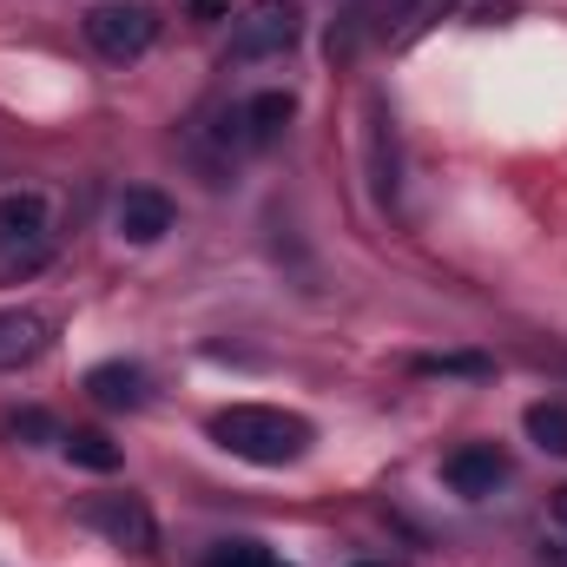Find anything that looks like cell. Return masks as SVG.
I'll list each match as a JSON object with an SVG mask.
<instances>
[{"mask_svg": "<svg viewBox=\"0 0 567 567\" xmlns=\"http://www.w3.org/2000/svg\"><path fill=\"white\" fill-rule=\"evenodd\" d=\"M212 442L238 462H258V468H284V462H303L317 429L290 410H271V403H231L212 416Z\"/></svg>", "mask_w": 567, "mask_h": 567, "instance_id": "obj_1", "label": "cell"}, {"mask_svg": "<svg viewBox=\"0 0 567 567\" xmlns=\"http://www.w3.org/2000/svg\"><path fill=\"white\" fill-rule=\"evenodd\" d=\"M60 231H53V205L40 192H0V284L33 278L53 258Z\"/></svg>", "mask_w": 567, "mask_h": 567, "instance_id": "obj_2", "label": "cell"}, {"mask_svg": "<svg viewBox=\"0 0 567 567\" xmlns=\"http://www.w3.org/2000/svg\"><path fill=\"white\" fill-rule=\"evenodd\" d=\"M297 40H303V7L297 0H251L245 20H231V60L238 66L284 60Z\"/></svg>", "mask_w": 567, "mask_h": 567, "instance_id": "obj_3", "label": "cell"}, {"mask_svg": "<svg viewBox=\"0 0 567 567\" xmlns=\"http://www.w3.org/2000/svg\"><path fill=\"white\" fill-rule=\"evenodd\" d=\"M152 40H158V13L140 7V0H100V7H86V47L100 60H140Z\"/></svg>", "mask_w": 567, "mask_h": 567, "instance_id": "obj_4", "label": "cell"}, {"mask_svg": "<svg viewBox=\"0 0 567 567\" xmlns=\"http://www.w3.org/2000/svg\"><path fill=\"white\" fill-rule=\"evenodd\" d=\"M80 522L93 535H106L113 548H133V555L158 548V522H152V508L140 495H93V502H80Z\"/></svg>", "mask_w": 567, "mask_h": 567, "instance_id": "obj_5", "label": "cell"}, {"mask_svg": "<svg viewBox=\"0 0 567 567\" xmlns=\"http://www.w3.org/2000/svg\"><path fill=\"white\" fill-rule=\"evenodd\" d=\"M442 482H449L455 495L482 502V495H495V488L508 482V455H502V449H488V442H468V449H455V455L442 462Z\"/></svg>", "mask_w": 567, "mask_h": 567, "instance_id": "obj_6", "label": "cell"}, {"mask_svg": "<svg viewBox=\"0 0 567 567\" xmlns=\"http://www.w3.org/2000/svg\"><path fill=\"white\" fill-rule=\"evenodd\" d=\"M290 113H297L290 93H258V100H245V106L225 120V140L238 145V152H265V145L290 126Z\"/></svg>", "mask_w": 567, "mask_h": 567, "instance_id": "obj_7", "label": "cell"}, {"mask_svg": "<svg viewBox=\"0 0 567 567\" xmlns=\"http://www.w3.org/2000/svg\"><path fill=\"white\" fill-rule=\"evenodd\" d=\"M53 350V317L47 310H0V370H27Z\"/></svg>", "mask_w": 567, "mask_h": 567, "instance_id": "obj_8", "label": "cell"}, {"mask_svg": "<svg viewBox=\"0 0 567 567\" xmlns=\"http://www.w3.org/2000/svg\"><path fill=\"white\" fill-rule=\"evenodd\" d=\"M113 225H120V238H126V245H158V238L172 231V198H165V192H152V185H133V192L120 198Z\"/></svg>", "mask_w": 567, "mask_h": 567, "instance_id": "obj_9", "label": "cell"}, {"mask_svg": "<svg viewBox=\"0 0 567 567\" xmlns=\"http://www.w3.org/2000/svg\"><path fill=\"white\" fill-rule=\"evenodd\" d=\"M86 396L100 410H140L145 396H152V383H145L140 363H93L86 370Z\"/></svg>", "mask_w": 567, "mask_h": 567, "instance_id": "obj_10", "label": "cell"}, {"mask_svg": "<svg viewBox=\"0 0 567 567\" xmlns=\"http://www.w3.org/2000/svg\"><path fill=\"white\" fill-rule=\"evenodd\" d=\"M60 449H66L80 468H93V475H113V468H120V449H113L100 429H73V435H60Z\"/></svg>", "mask_w": 567, "mask_h": 567, "instance_id": "obj_11", "label": "cell"}, {"mask_svg": "<svg viewBox=\"0 0 567 567\" xmlns=\"http://www.w3.org/2000/svg\"><path fill=\"white\" fill-rule=\"evenodd\" d=\"M528 442L548 449V455H567V403H535L528 410Z\"/></svg>", "mask_w": 567, "mask_h": 567, "instance_id": "obj_12", "label": "cell"}, {"mask_svg": "<svg viewBox=\"0 0 567 567\" xmlns=\"http://www.w3.org/2000/svg\"><path fill=\"white\" fill-rule=\"evenodd\" d=\"M416 370H423V377H488L495 363H488V357H423Z\"/></svg>", "mask_w": 567, "mask_h": 567, "instance_id": "obj_13", "label": "cell"}, {"mask_svg": "<svg viewBox=\"0 0 567 567\" xmlns=\"http://www.w3.org/2000/svg\"><path fill=\"white\" fill-rule=\"evenodd\" d=\"M7 435H20V442H60V429L47 410H20V416H7Z\"/></svg>", "mask_w": 567, "mask_h": 567, "instance_id": "obj_14", "label": "cell"}, {"mask_svg": "<svg viewBox=\"0 0 567 567\" xmlns=\"http://www.w3.org/2000/svg\"><path fill=\"white\" fill-rule=\"evenodd\" d=\"M271 555L258 548V542H225V548H212V561L205 567H265Z\"/></svg>", "mask_w": 567, "mask_h": 567, "instance_id": "obj_15", "label": "cell"}, {"mask_svg": "<svg viewBox=\"0 0 567 567\" xmlns=\"http://www.w3.org/2000/svg\"><path fill=\"white\" fill-rule=\"evenodd\" d=\"M192 20H231V0H185Z\"/></svg>", "mask_w": 567, "mask_h": 567, "instance_id": "obj_16", "label": "cell"}, {"mask_svg": "<svg viewBox=\"0 0 567 567\" xmlns=\"http://www.w3.org/2000/svg\"><path fill=\"white\" fill-rule=\"evenodd\" d=\"M548 508H555V522H561V528H567V482H561V488H555V495H548Z\"/></svg>", "mask_w": 567, "mask_h": 567, "instance_id": "obj_17", "label": "cell"}, {"mask_svg": "<svg viewBox=\"0 0 567 567\" xmlns=\"http://www.w3.org/2000/svg\"><path fill=\"white\" fill-rule=\"evenodd\" d=\"M357 567H377V561H357Z\"/></svg>", "mask_w": 567, "mask_h": 567, "instance_id": "obj_18", "label": "cell"}, {"mask_svg": "<svg viewBox=\"0 0 567 567\" xmlns=\"http://www.w3.org/2000/svg\"><path fill=\"white\" fill-rule=\"evenodd\" d=\"M265 567H284V561H265Z\"/></svg>", "mask_w": 567, "mask_h": 567, "instance_id": "obj_19", "label": "cell"}]
</instances>
